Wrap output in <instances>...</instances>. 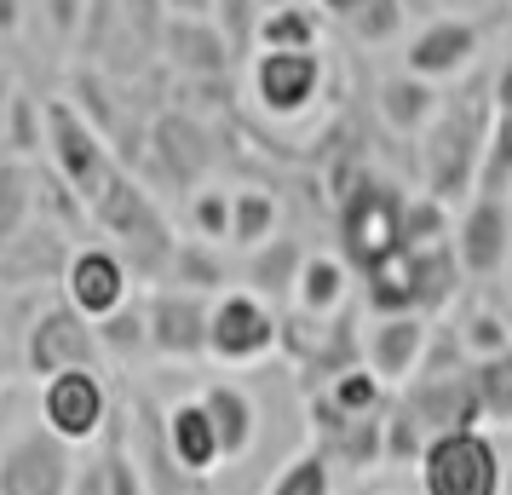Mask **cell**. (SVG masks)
<instances>
[{"label":"cell","mask_w":512,"mask_h":495,"mask_svg":"<svg viewBox=\"0 0 512 495\" xmlns=\"http://www.w3.org/2000/svg\"><path fill=\"white\" fill-rule=\"evenodd\" d=\"M363 6H369V0H317V12H323V18H334V24H351Z\"/></svg>","instance_id":"obj_44"},{"label":"cell","mask_w":512,"mask_h":495,"mask_svg":"<svg viewBox=\"0 0 512 495\" xmlns=\"http://www.w3.org/2000/svg\"><path fill=\"white\" fill-rule=\"evenodd\" d=\"M47 18H52V29H58L64 41H75V29H81V18H87V0H47Z\"/></svg>","instance_id":"obj_41"},{"label":"cell","mask_w":512,"mask_h":495,"mask_svg":"<svg viewBox=\"0 0 512 495\" xmlns=\"http://www.w3.org/2000/svg\"><path fill=\"white\" fill-rule=\"evenodd\" d=\"M478 52H484V24L443 12V18H426V24L409 35L403 70L426 75V81H461V75H472Z\"/></svg>","instance_id":"obj_13"},{"label":"cell","mask_w":512,"mask_h":495,"mask_svg":"<svg viewBox=\"0 0 512 495\" xmlns=\"http://www.w3.org/2000/svg\"><path fill=\"white\" fill-rule=\"evenodd\" d=\"M35 213H41V173L18 156L0 162V254L35 225Z\"/></svg>","instance_id":"obj_28"},{"label":"cell","mask_w":512,"mask_h":495,"mask_svg":"<svg viewBox=\"0 0 512 495\" xmlns=\"http://www.w3.org/2000/svg\"><path fill=\"white\" fill-rule=\"evenodd\" d=\"M259 495H340V467H334L317 444H305L300 455H288V461L271 472V484Z\"/></svg>","instance_id":"obj_31"},{"label":"cell","mask_w":512,"mask_h":495,"mask_svg":"<svg viewBox=\"0 0 512 495\" xmlns=\"http://www.w3.org/2000/svg\"><path fill=\"white\" fill-rule=\"evenodd\" d=\"M455 260L466 283H495L512 265V196H472L455 219Z\"/></svg>","instance_id":"obj_11"},{"label":"cell","mask_w":512,"mask_h":495,"mask_svg":"<svg viewBox=\"0 0 512 495\" xmlns=\"http://www.w3.org/2000/svg\"><path fill=\"white\" fill-rule=\"evenodd\" d=\"M392 386L374 375L369 363H351L340 375L317 386V392H305V415L311 426H328V421H374V415H386L392 409Z\"/></svg>","instance_id":"obj_17"},{"label":"cell","mask_w":512,"mask_h":495,"mask_svg":"<svg viewBox=\"0 0 512 495\" xmlns=\"http://www.w3.org/2000/svg\"><path fill=\"white\" fill-rule=\"evenodd\" d=\"M93 219L98 231L110 236V248H116L121 260H127V271L139 277V283H167V265H173V248H179V236H173V225L162 219V208H156V196L121 167L116 185L104 190L93 202Z\"/></svg>","instance_id":"obj_2"},{"label":"cell","mask_w":512,"mask_h":495,"mask_svg":"<svg viewBox=\"0 0 512 495\" xmlns=\"http://www.w3.org/2000/svg\"><path fill=\"white\" fill-rule=\"evenodd\" d=\"M150 357L162 363H202L208 357V294L185 288H150Z\"/></svg>","instance_id":"obj_15"},{"label":"cell","mask_w":512,"mask_h":495,"mask_svg":"<svg viewBox=\"0 0 512 495\" xmlns=\"http://www.w3.org/2000/svg\"><path fill=\"white\" fill-rule=\"evenodd\" d=\"M196 398L208 403L213 426H219V444H225V467H236V461H248L259 444V403L254 392L242 386V380H208Z\"/></svg>","instance_id":"obj_21"},{"label":"cell","mask_w":512,"mask_h":495,"mask_svg":"<svg viewBox=\"0 0 512 495\" xmlns=\"http://www.w3.org/2000/svg\"><path fill=\"white\" fill-rule=\"evenodd\" d=\"M374 110L386 121V133H397V139H426V127L443 116V93H438V81L397 70L374 87Z\"/></svg>","instance_id":"obj_19"},{"label":"cell","mask_w":512,"mask_h":495,"mask_svg":"<svg viewBox=\"0 0 512 495\" xmlns=\"http://www.w3.org/2000/svg\"><path fill=\"white\" fill-rule=\"evenodd\" d=\"M231 219H236V190H225V185H196L190 190V202H185L190 236L231 248Z\"/></svg>","instance_id":"obj_34"},{"label":"cell","mask_w":512,"mask_h":495,"mask_svg":"<svg viewBox=\"0 0 512 495\" xmlns=\"http://www.w3.org/2000/svg\"><path fill=\"white\" fill-rule=\"evenodd\" d=\"M455 329H461L455 340H461L466 363H484V357L512 352V317H507L501 306H495V300H478V306H466Z\"/></svg>","instance_id":"obj_32"},{"label":"cell","mask_w":512,"mask_h":495,"mask_svg":"<svg viewBox=\"0 0 512 495\" xmlns=\"http://www.w3.org/2000/svg\"><path fill=\"white\" fill-rule=\"evenodd\" d=\"M35 421L47 426L52 438H64L70 449L104 444V432L116 426V398L110 380L98 369H64L35 386Z\"/></svg>","instance_id":"obj_7"},{"label":"cell","mask_w":512,"mask_h":495,"mask_svg":"<svg viewBox=\"0 0 512 495\" xmlns=\"http://www.w3.org/2000/svg\"><path fill=\"white\" fill-rule=\"evenodd\" d=\"M489 133H495V93H489V81L472 75L455 98H443V116L420 139V190L449 208L455 202L466 208L484 179Z\"/></svg>","instance_id":"obj_1"},{"label":"cell","mask_w":512,"mask_h":495,"mask_svg":"<svg viewBox=\"0 0 512 495\" xmlns=\"http://www.w3.org/2000/svg\"><path fill=\"white\" fill-rule=\"evenodd\" d=\"M248 98L271 121H305L323 98V52H254Z\"/></svg>","instance_id":"obj_9"},{"label":"cell","mask_w":512,"mask_h":495,"mask_svg":"<svg viewBox=\"0 0 512 495\" xmlns=\"http://www.w3.org/2000/svg\"><path fill=\"white\" fill-rule=\"evenodd\" d=\"M317 35H323V12L317 6H282V12H265L259 52H323Z\"/></svg>","instance_id":"obj_33"},{"label":"cell","mask_w":512,"mask_h":495,"mask_svg":"<svg viewBox=\"0 0 512 495\" xmlns=\"http://www.w3.org/2000/svg\"><path fill=\"white\" fill-rule=\"evenodd\" d=\"M386 495H409V490H386Z\"/></svg>","instance_id":"obj_49"},{"label":"cell","mask_w":512,"mask_h":495,"mask_svg":"<svg viewBox=\"0 0 512 495\" xmlns=\"http://www.w3.org/2000/svg\"><path fill=\"white\" fill-rule=\"evenodd\" d=\"M305 260H311V248H305L300 236H271L265 248H254V254L242 260V288L265 294L271 306H277V300H294V283H300Z\"/></svg>","instance_id":"obj_25"},{"label":"cell","mask_w":512,"mask_h":495,"mask_svg":"<svg viewBox=\"0 0 512 495\" xmlns=\"http://www.w3.org/2000/svg\"><path fill=\"white\" fill-rule=\"evenodd\" d=\"M98 340H104V357H121V363L144 357L150 352V311L144 306H121L116 317L98 323Z\"/></svg>","instance_id":"obj_38"},{"label":"cell","mask_w":512,"mask_h":495,"mask_svg":"<svg viewBox=\"0 0 512 495\" xmlns=\"http://www.w3.org/2000/svg\"><path fill=\"white\" fill-rule=\"evenodd\" d=\"M415 478L420 495H507V461H501V444L484 426L432 438Z\"/></svg>","instance_id":"obj_6"},{"label":"cell","mask_w":512,"mask_h":495,"mask_svg":"<svg viewBox=\"0 0 512 495\" xmlns=\"http://www.w3.org/2000/svg\"><path fill=\"white\" fill-rule=\"evenodd\" d=\"M213 24L225 29V41H231L236 58H242V52H259L265 6H259V0H219V6H213Z\"/></svg>","instance_id":"obj_40"},{"label":"cell","mask_w":512,"mask_h":495,"mask_svg":"<svg viewBox=\"0 0 512 495\" xmlns=\"http://www.w3.org/2000/svg\"><path fill=\"white\" fill-rule=\"evenodd\" d=\"M403 208H409V190L363 167L340 202H334V225H340V254L351 260V271L363 277L374 265H386L392 254H403Z\"/></svg>","instance_id":"obj_3"},{"label":"cell","mask_w":512,"mask_h":495,"mask_svg":"<svg viewBox=\"0 0 512 495\" xmlns=\"http://www.w3.org/2000/svg\"><path fill=\"white\" fill-rule=\"evenodd\" d=\"M213 6L219 0H162L167 18H213Z\"/></svg>","instance_id":"obj_43"},{"label":"cell","mask_w":512,"mask_h":495,"mask_svg":"<svg viewBox=\"0 0 512 495\" xmlns=\"http://www.w3.org/2000/svg\"><path fill=\"white\" fill-rule=\"evenodd\" d=\"M64 300H70L87 323H104V317H116L121 306H133V271L121 260L110 242H81L64 265Z\"/></svg>","instance_id":"obj_12"},{"label":"cell","mask_w":512,"mask_h":495,"mask_svg":"<svg viewBox=\"0 0 512 495\" xmlns=\"http://www.w3.org/2000/svg\"><path fill=\"white\" fill-rule=\"evenodd\" d=\"M397 398L420 415V426L443 438V432H472L484 426V403H478V386H472V363L455 369V375H420L415 386H403Z\"/></svg>","instance_id":"obj_16"},{"label":"cell","mask_w":512,"mask_h":495,"mask_svg":"<svg viewBox=\"0 0 512 495\" xmlns=\"http://www.w3.org/2000/svg\"><path fill=\"white\" fill-rule=\"evenodd\" d=\"M282 352V311L254 288H225L208 311V363L219 369H254Z\"/></svg>","instance_id":"obj_5"},{"label":"cell","mask_w":512,"mask_h":495,"mask_svg":"<svg viewBox=\"0 0 512 495\" xmlns=\"http://www.w3.org/2000/svg\"><path fill=\"white\" fill-rule=\"evenodd\" d=\"M162 426H167V449H173V461H179V472L185 478H213V472L225 467V444H219V426H213L208 403L196 398H179L162 409Z\"/></svg>","instance_id":"obj_18"},{"label":"cell","mask_w":512,"mask_h":495,"mask_svg":"<svg viewBox=\"0 0 512 495\" xmlns=\"http://www.w3.org/2000/svg\"><path fill=\"white\" fill-rule=\"evenodd\" d=\"M47 156H52V173L75 190V202L87 213H93V202L116 185V173H121L104 127L81 104H70V98H47Z\"/></svg>","instance_id":"obj_4"},{"label":"cell","mask_w":512,"mask_h":495,"mask_svg":"<svg viewBox=\"0 0 512 495\" xmlns=\"http://www.w3.org/2000/svg\"><path fill=\"white\" fill-rule=\"evenodd\" d=\"M472 386H478V403H484V421L512 426V352L472 363Z\"/></svg>","instance_id":"obj_37"},{"label":"cell","mask_w":512,"mask_h":495,"mask_svg":"<svg viewBox=\"0 0 512 495\" xmlns=\"http://www.w3.org/2000/svg\"><path fill=\"white\" fill-rule=\"evenodd\" d=\"M75 495H110V478H104V461L75 472Z\"/></svg>","instance_id":"obj_42"},{"label":"cell","mask_w":512,"mask_h":495,"mask_svg":"<svg viewBox=\"0 0 512 495\" xmlns=\"http://www.w3.org/2000/svg\"><path fill=\"white\" fill-rule=\"evenodd\" d=\"M70 242H64V231L52 225V219H41V225H29L6 254H0V283H64V265H70Z\"/></svg>","instance_id":"obj_22"},{"label":"cell","mask_w":512,"mask_h":495,"mask_svg":"<svg viewBox=\"0 0 512 495\" xmlns=\"http://www.w3.org/2000/svg\"><path fill=\"white\" fill-rule=\"evenodd\" d=\"M432 449V432L420 426V415L403 398L386 409V467H420V455Z\"/></svg>","instance_id":"obj_36"},{"label":"cell","mask_w":512,"mask_h":495,"mask_svg":"<svg viewBox=\"0 0 512 495\" xmlns=\"http://www.w3.org/2000/svg\"><path fill=\"white\" fill-rule=\"evenodd\" d=\"M162 288H185V294H208V300H219L225 288H236L231 271H225V248H219V242H202V236H179Z\"/></svg>","instance_id":"obj_27"},{"label":"cell","mask_w":512,"mask_h":495,"mask_svg":"<svg viewBox=\"0 0 512 495\" xmlns=\"http://www.w3.org/2000/svg\"><path fill=\"white\" fill-rule=\"evenodd\" d=\"M18 18H24V0H0V35H12Z\"/></svg>","instance_id":"obj_45"},{"label":"cell","mask_w":512,"mask_h":495,"mask_svg":"<svg viewBox=\"0 0 512 495\" xmlns=\"http://www.w3.org/2000/svg\"><path fill=\"white\" fill-rule=\"evenodd\" d=\"M415 254V288H420V317H432L438 323L443 311L455 306V294H461L466 271L455 260V242H443V248H409Z\"/></svg>","instance_id":"obj_29"},{"label":"cell","mask_w":512,"mask_h":495,"mask_svg":"<svg viewBox=\"0 0 512 495\" xmlns=\"http://www.w3.org/2000/svg\"><path fill=\"white\" fill-rule=\"evenodd\" d=\"M346 29L363 47H392V41H403V29H409V0H369Z\"/></svg>","instance_id":"obj_39"},{"label":"cell","mask_w":512,"mask_h":495,"mask_svg":"<svg viewBox=\"0 0 512 495\" xmlns=\"http://www.w3.org/2000/svg\"><path fill=\"white\" fill-rule=\"evenodd\" d=\"M265 12H282V6H305V0H259Z\"/></svg>","instance_id":"obj_46"},{"label":"cell","mask_w":512,"mask_h":495,"mask_svg":"<svg viewBox=\"0 0 512 495\" xmlns=\"http://www.w3.org/2000/svg\"><path fill=\"white\" fill-rule=\"evenodd\" d=\"M0 380H6V346H0Z\"/></svg>","instance_id":"obj_47"},{"label":"cell","mask_w":512,"mask_h":495,"mask_svg":"<svg viewBox=\"0 0 512 495\" xmlns=\"http://www.w3.org/2000/svg\"><path fill=\"white\" fill-rule=\"evenodd\" d=\"M455 242V208L426 196V190H409V208H403V248H443Z\"/></svg>","instance_id":"obj_35"},{"label":"cell","mask_w":512,"mask_h":495,"mask_svg":"<svg viewBox=\"0 0 512 495\" xmlns=\"http://www.w3.org/2000/svg\"><path fill=\"white\" fill-rule=\"evenodd\" d=\"M363 311L369 317H420V288H415V254L403 248L386 265L363 271Z\"/></svg>","instance_id":"obj_26"},{"label":"cell","mask_w":512,"mask_h":495,"mask_svg":"<svg viewBox=\"0 0 512 495\" xmlns=\"http://www.w3.org/2000/svg\"><path fill=\"white\" fill-rule=\"evenodd\" d=\"M351 306H357V271H351V260L317 248V254L305 260L300 283H294V311L334 323V317H351Z\"/></svg>","instance_id":"obj_20"},{"label":"cell","mask_w":512,"mask_h":495,"mask_svg":"<svg viewBox=\"0 0 512 495\" xmlns=\"http://www.w3.org/2000/svg\"><path fill=\"white\" fill-rule=\"evenodd\" d=\"M271 236H282V202H277V190H259V185H236L231 248H242V254H254V248H265Z\"/></svg>","instance_id":"obj_30"},{"label":"cell","mask_w":512,"mask_h":495,"mask_svg":"<svg viewBox=\"0 0 512 495\" xmlns=\"http://www.w3.org/2000/svg\"><path fill=\"white\" fill-rule=\"evenodd\" d=\"M0 495H75L70 444L35 421L0 449Z\"/></svg>","instance_id":"obj_10"},{"label":"cell","mask_w":512,"mask_h":495,"mask_svg":"<svg viewBox=\"0 0 512 495\" xmlns=\"http://www.w3.org/2000/svg\"><path fill=\"white\" fill-rule=\"evenodd\" d=\"M150 156L167 167V179H179V185H196L202 179V167L213 162V144H208V127L196 116H162L150 127Z\"/></svg>","instance_id":"obj_24"},{"label":"cell","mask_w":512,"mask_h":495,"mask_svg":"<svg viewBox=\"0 0 512 495\" xmlns=\"http://www.w3.org/2000/svg\"><path fill=\"white\" fill-rule=\"evenodd\" d=\"M432 340H438V323H432V317H369L363 363H369L392 392H403V386L420 380L426 357H432Z\"/></svg>","instance_id":"obj_14"},{"label":"cell","mask_w":512,"mask_h":495,"mask_svg":"<svg viewBox=\"0 0 512 495\" xmlns=\"http://www.w3.org/2000/svg\"><path fill=\"white\" fill-rule=\"evenodd\" d=\"M104 357V340H98V323H87L70 300H52L29 317L24 329V375H35V386L64 369H98Z\"/></svg>","instance_id":"obj_8"},{"label":"cell","mask_w":512,"mask_h":495,"mask_svg":"<svg viewBox=\"0 0 512 495\" xmlns=\"http://www.w3.org/2000/svg\"><path fill=\"white\" fill-rule=\"evenodd\" d=\"M167 58L179 64L185 75H202V81H213V75L231 70L236 47L225 41V29L213 24V18H167V35H162Z\"/></svg>","instance_id":"obj_23"},{"label":"cell","mask_w":512,"mask_h":495,"mask_svg":"<svg viewBox=\"0 0 512 495\" xmlns=\"http://www.w3.org/2000/svg\"><path fill=\"white\" fill-rule=\"evenodd\" d=\"M507 495H512V455H507Z\"/></svg>","instance_id":"obj_48"}]
</instances>
